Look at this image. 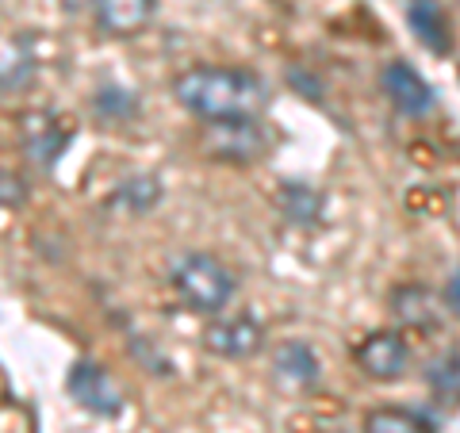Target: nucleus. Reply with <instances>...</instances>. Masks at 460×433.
<instances>
[{
  "label": "nucleus",
  "mask_w": 460,
  "mask_h": 433,
  "mask_svg": "<svg viewBox=\"0 0 460 433\" xmlns=\"http://www.w3.org/2000/svg\"><path fill=\"white\" fill-rule=\"evenodd\" d=\"M172 96L184 111L208 123L257 119L269 104L265 81L234 66H192L172 81Z\"/></svg>",
  "instance_id": "obj_1"
},
{
  "label": "nucleus",
  "mask_w": 460,
  "mask_h": 433,
  "mask_svg": "<svg viewBox=\"0 0 460 433\" xmlns=\"http://www.w3.org/2000/svg\"><path fill=\"white\" fill-rule=\"evenodd\" d=\"M172 292L177 299L189 307L192 314H223L234 299L238 284H234V272H230L219 257L211 253H184L172 261Z\"/></svg>",
  "instance_id": "obj_2"
},
{
  "label": "nucleus",
  "mask_w": 460,
  "mask_h": 433,
  "mask_svg": "<svg viewBox=\"0 0 460 433\" xmlns=\"http://www.w3.org/2000/svg\"><path fill=\"white\" fill-rule=\"evenodd\" d=\"M66 387L84 411H93L100 418H115L123 411V387L115 384L108 368H100L96 360H74L66 376Z\"/></svg>",
  "instance_id": "obj_3"
},
{
  "label": "nucleus",
  "mask_w": 460,
  "mask_h": 433,
  "mask_svg": "<svg viewBox=\"0 0 460 433\" xmlns=\"http://www.w3.org/2000/svg\"><path fill=\"white\" fill-rule=\"evenodd\" d=\"M204 349L223 357V360H246L261 349L265 341V326L253 319V314H223V319H215L204 334Z\"/></svg>",
  "instance_id": "obj_4"
},
{
  "label": "nucleus",
  "mask_w": 460,
  "mask_h": 433,
  "mask_svg": "<svg viewBox=\"0 0 460 433\" xmlns=\"http://www.w3.org/2000/svg\"><path fill=\"white\" fill-rule=\"evenodd\" d=\"M353 360H357V368H361L368 380L392 384V380H399L402 372H407L411 349H407V341H402L395 330H376V334H368L353 349Z\"/></svg>",
  "instance_id": "obj_5"
},
{
  "label": "nucleus",
  "mask_w": 460,
  "mask_h": 433,
  "mask_svg": "<svg viewBox=\"0 0 460 433\" xmlns=\"http://www.w3.org/2000/svg\"><path fill=\"white\" fill-rule=\"evenodd\" d=\"M384 96L395 104V111L411 115V119H422V115L434 111V89L426 84V77L407 62H387L384 66Z\"/></svg>",
  "instance_id": "obj_6"
},
{
  "label": "nucleus",
  "mask_w": 460,
  "mask_h": 433,
  "mask_svg": "<svg viewBox=\"0 0 460 433\" xmlns=\"http://www.w3.org/2000/svg\"><path fill=\"white\" fill-rule=\"evenodd\" d=\"M208 146L215 157L230 162H253L269 150V135L261 119H230V123H208Z\"/></svg>",
  "instance_id": "obj_7"
},
{
  "label": "nucleus",
  "mask_w": 460,
  "mask_h": 433,
  "mask_svg": "<svg viewBox=\"0 0 460 433\" xmlns=\"http://www.w3.org/2000/svg\"><path fill=\"white\" fill-rule=\"evenodd\" d=\"M93 12H96V27L104 35L127 39V35H138L154 20L157 0H96Z\"/></svg>",
  "instance_id": "obj_8"
},
{
  "label": "nucleus",
  "mask_w": 460,
  "mask_h": 433,
  "mask_svg": "<svg viewBox=\"0 0 460 433\" xmlns=\"http://www.w3.org/2000/svg\"><path fill=\"white\" fill-rule=\"evenodd\" d=\"M407 23L414 39L422 42L429 54H449L453 50V23L438 0H411L407 4Z\"/></svg>",
  "instance_id": "obj_9"
},
{
  "label": "nucleus",
  "mask_w": 460,
  "mask_h": 433,
  "mask_svg": "<svg viewBox=\"0 0 460 433\" xmlns=\"http://www.w3.org/2000/svg\"><path fill=\"white\" fill-rule=\"evenodd\" d=\"M69 146V131L66 127H58L50 115H31V119L23 123V150L31 154V162L50 169L58 157H62V150Z\"/></svg>",
  "instance_id": "obj_10"
},
{
  "label": "nucleus",
  "mask_w": 460,
  "mask_h": 433,
  "mask_svg": "<svg viewBox=\"0 0 460 433\" xmlns=\"http://www.w3.org/2000/svg\"><path fill=\"white\" fill-rule=\"evenodd\" d=\"M272 372H277V380L284 387L299 392V387H311L319 380V357H314L304 341H288L277 349V357H272Z\"/></svg>",
  "instance_id": "obj_11"
},
{
  "label": "nucleus",
  "mask_w": 460,
  "mask_h": 433,
  "mask_svg": "<svg viewBox=\"0 0 460 433\" xmlns=\"http://www.w3.org/2000/svg\"><path fill=\"white\" fill-rule=\"evenodd\" d=\"M392 314L402 326L429 330V326H438L441 307H438V299L429 296L426 287H395L392 292Z\"/></svg>",
  "instance_id": "obj_12"
},
{
  "label": "nucleus",
  "mask_w": 460,
  "mask_h": 433,
  "mask_svg": "<svg viewBox=\"0 0 460 433\" xmlns=\"http://www.w3.org/2000/svg\"><path fill=\"white\" fill-rule=\"evenodd\" d=\"M157 199H162V184H157V177H150V172H138V177H127L119 189H115L111 204L131 211V215H146Z\"/></svg>",
  "instance_id": "obj_13"
},
{
  "label": "nucleus",
  "mask_w": 460,
  "mask_h": 433,
  "mask_svg": "<svg viewBox=\"0 0 460 433\" xmlns=\"http://www.w3.org/2000/svg\"><path fill=\"white\" fill-rule=\"evenodd\" d=\"M280 211H284V219L288 223H299V226H307L314 223L323 215V196L311 189V184H284V192H280Z\"/></svg>",
  "instance_id": "obj_14"
},
{
  "label": "nucleus",
  "mask_w": 460,
  "mask_h": 433,
  "mask_svg": "<svg viewBox=\"0 0 460 433\" xmlns=\"http://www.w3.org/2000/svg\"><path fill=\"white\" fill-rule=\"evenodd\" d=\"M365 433H434L419 414L402 407H380L365 418Z\"/></svg>",
  "instance_id": "obj_15"
},
{
  "label": "nucleus",
  "mask_w": 460,
  "mask_h": 433,
  "mask_svg": "<svg viewBox=\"0 0 460 433\" xmlns=\"http://www.w3.org/2000/svg\"><path fill=\"white\" fill-rule=\"evenodd\" d=\"M426 380L434 387V395L449 399V402H460V353H441L429 360L426 368Z\"/></svg>",
  "instance_id": "obj_16"
},
{
  "label": "nucleus",
  "mask_w": 460,
  "mask_h": 433,
  "mask_svg": "<svg viewBox=\"0 0 460 433\" xmlns=\"http://www.w3.org/2000/svg\"><path fill=\"white\" fill-rule=\"evenodd\" d=\"M138 104H135V96L131 93H123V89H100L96 93V111L100 115H111V119H127Z\"/></svg>",
  "instance_id": "obj_17"
},
{
  "label": "nucleus",
  "mask_w": 460,
  "mask_h": 433,
  "mask_svg": "<svg viewBox=\"0 0 460 433\" xmlns=\"http://www.w3.org/2000/svg\"><path fill=\"white\" fill-rule=\"evenodd\" d=\"M23 181L20 177H12V172H0V204L4 208H16V204H23Z\"/></svg>",
  "instance_id": "obj_18"
},
{
  "label": "nucleus",
  "mask_w": 460,
  "mask_h": 433,
  "mask_svg": "<svg viewBox=\"0 0 460 433\" xmlns=\"http://www.w3.org/2000/svg\"><path fill=\"white\" fill-rule=\"evenodd\" d=\"M445 307H449L456 319H460V269L449 277V284H445Z\"/></svg>",
  "instance_id": "obj_19"
},
{
  "label": "nucleus",
  "mask_w": 460,
  "mask_h": 433,
  "mask_svg": "<svg viewBox=\"0 0 460 433\" xmlns=\"http://www.w3.org/2000/svg\"><path fill=\"white\" fill-rule=\"evenodd\" d=\"M58 4H62V12L66 16H77V12H84V8H93L96 0H58Z\"/></svg>",
  "instance_id": "obj_20"
}]
</instances>
